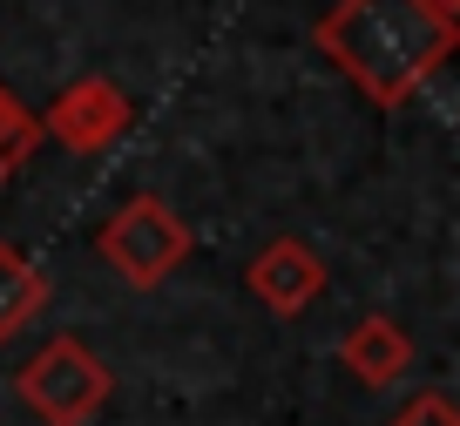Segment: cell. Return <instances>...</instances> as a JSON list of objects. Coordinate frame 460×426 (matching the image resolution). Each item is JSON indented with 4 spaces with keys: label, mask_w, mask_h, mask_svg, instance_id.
<instances>
[{
    "label": "cell",
    "mask_w": 460,
    "mask_h": 426,
    "mask_svg": "<svg viewBox=\"0 0 460 426\" xmlns=\"http://www.w3.org/2000/svg\"><path fill=\"white\" fill-rule=\"evenodd\" d=\"M312 41L373 109H406L460 48V21L433 14L427 0H332L312 21Z\"/></svg>",
    "instance_id": "6da1fadb"
},
{
    "label": "cell",
    "mask_w": 460,
    "mask_h": 426,
    "mask_svg": "<svg viewBox=\"0 0 460 426\" xmlns=\"http://www.w3.org/2000/svg\"><path fill=\"white\" fill-rule=\"evenodd\" d=\"M95 251L129 291H156V284H170L176 271H183V257L197 251V230H190V217H176L156 190H143V197H129L95 230Z\"/></svg>",
    "instance_id": "7a4b0ae2"
},
{
    "label": "cell",
    "mask_w": 460,
    "mask_h": 426,
    "mask_svg": "<svg viewBox=\"0 0 460 426\" xmlns=\"http://www.w3.org/2000/svg\"><path fill=\"white\" fill-rule=\"evenodd\" d=\"M109 393H115V372L102 366L75 332H55V339L14 372V399L41 426H88L109 406Z\"/></svg>",
    "instance_id": "3957f363"
},
{
    "label": "cell",
    "mask_w": 460,
    "mask_h": 426,
    "mask_svg": "<svg viewBox=\"0 0 460 426\" xmlns=\"http://www.w3.org/2000/svg\"><path fill=\"white\" fill-rule=\"evenodd\" d=\"M129 122H136V109H129V95H122L109 75H82V82H68L41 109V136H55L61 149H75V156L115 149Z\"/></svg>",
    "instance_id": "277c9868"
},
{
    "label": "cell",
    "mask_w": 460,
    "mask_h": 426,
    "mask_svg": "<svg viewBox=\"0 0 460 426\" xmlns=\"http://www.w3.org/2000/svg\"><path fill=\"white\" fill-rule=\"evenodd\" d=\"M244 284H251V298H258L271 318H298V312H312V305L325 298L332 271H325V257H318L305 237H271L258 257H251Z\"/></svg>",
    "instance_id": "5b68a950"
},
{
    "label": "cell",
    "mask_w": 460,
    "mask_h": 426,
    "mask_svg": "<svg viewBox=\"0 0 460 426\" xmlns=\"http://www.w3.org/2000/svg\"><path fill=\"white\" fill-rule=\"evenodd\" d=\"M339 366L352 372L359 386L386 393V386H400V379H406V366H413V332H406L400 318H386V312H366L359 325H345V339H339Z\"/></svg>",
    "instance_id": "8992f818"
},
{
    "label": "cell",
    "mask_w": 460,
    "mask_h": 426,
    "mask_svg": "<svg viewBox=\"0 0 460 426\" xmlns=\"http://www.w3.org/2000/svg\"><path fill=\"white\" fill-rule=\"evenodd\" d=\"M48 305V271L28 264V257L14 251V244L0 237V345L14 339L21 325H34Z\"/></svg>",
    "instance_id": "52a82bcc"
},
{
    "label": "cell",
    "mask_w": 460,
    "mask_h": 426,
    "mask_svg": "<svg viewBox=\"0 0 460 426\" xmlns=\"http://www.w3.org/2000/svg\"><path fill=\"white\" fill-rule=\"evenodd\" d=\"M34 149H41V115H34L14 88L0 82V183H7V176L34 156Z\"/></svg>",
    "instance_id": "ba28073f"
},
{
    "label": "cell",
    "mask_w": 460,
    "mask_h": 426,
    "mask_svg": "<svg viewBox=\"0 0 460 426\" xmlns=\"http://www.w3.org/2000/svg\"><path fill=\"white\" fill-rule=\"evenodd\" d=\"M386 426H460V406L440 393V386H427V393H413Z\"/></svg>",
    "instance_id": "9c48e42d"
},
{
    "label": "cell",
    "mask_w": 460,
    "mask_h": 426,
    "mask_svg": "<svg viewBox=\"0 0 460 426\" xmlns=\"http://www.w3.org/2000/svg\"><path fill=\"white\" fill-rule=\"evenodd\" d=\"M433 14H447V21H460V0H427Z\"/></svg>",
    "instance_id": "30bf717a"
}]
</instances>
